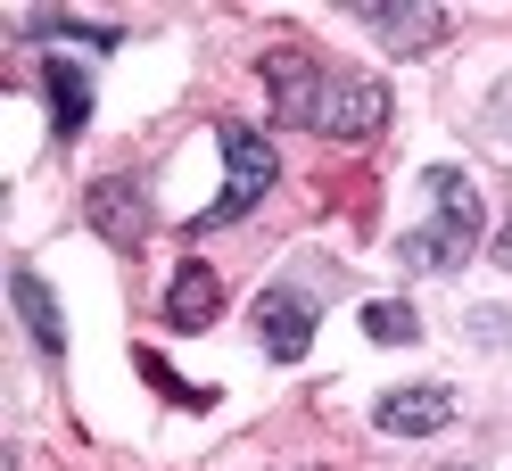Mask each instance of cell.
Returning <instances> with one entry per match:
<instances>
[{"instance_id":"cell-1","label":"cell","mask_w":512,"mask_h":471,"mask_svg":"<svg viewBox=\"0 0 512 471\" xmlns=\"http://www.w3.org/2000/svg\"><path fill=\"white\" fill-rule=\"evenodd\" d=\"M422 182H430L438 215L397 240V265H405V273H463V257L479 248V182H471L463 166H430Z\"/></svg>"},{"instance_id":"cell-2","label":"cell","mask_w":512,"mask_h":471,"mask_svg":"<svg viewBox=\"0 0 512 471\" xmlns=\"http://www.w3.org/2000/svg\"><path fill=\"white\" fill-rule=\"evenodd\" d=\"M215 141H223V199L190 215V240H199V232H223V224H240V215H248V207H265V191L281 182V149H273V133H256V124L223 116V124H215Z\"/></svg>"},{"instance_id":"cell-3","label":"cell","mask_w":512,"mask_h":471,"mask_svg":"<svg viewBox=\"0 0 512 471\" xmlns=\"http://www.w3.org/2000/svg\"><path fill=\"white\" fill-rule=\"evenodd\" d=\"M380 124H389V83L380 75H331L323 83V108H314L323 141H372Z\"/></svg>"},{"instance_id":"cell-4","label":"cell","mask_w":512,"mask_h":471,"mask_svg":"<svg viewBox=\"0 0 512 471\" xmlns=\"http://www.w3.org/2000/svg\"><path fill=\"white\" fill-rule=\"evenodd\" d=\"M83 224L100 232L108 248H141L149 240V191H141L133 174H100L83 191Z\"/></svg>"},{"instance_id":"cell-5","label":"cell","mask_w":512,"mask_h":471,"mask_svg":"<svg viewBox=\"0 0 512 471\" xmlns=\"http://www.w3.org/2000/svg\"><path fill=\"white\" fill-rule=\"evenodd\" d=\"M256 348H265L273 364H298L314 348V298L290 290V281H273V290L256 298Z\"/></svg>"},{"instance_id":"cell-6","label":"cell","mask_w":512,"mask_h":471,"mask_svg":"<svg viewBox=\"0 0 512 471\" xmlns=\"http://www.w3.org/2000/svg\"><path fill=\"white\" fill-rule=\"evenodd\" d=\"M323 67H314V50L306 42H273L265 50V91H273V108L290 116V124H314V108H323Z\"/></svg>"},{"instance_id":"cell-7","label":"cell","mask_w":512,"mask_h":471,"mask_svg":"<svg viewBox=\"0 0 512 471\" xmlns=\"http://www.w3.org/2000/svg\"><path fill=\"white\" fill-rule=\"evenodd\" d=\"M380 42H389L397 58H430L446 42V9H430V0H372V9H356Z\"/></svg>"},{"instance_id":"cell-8","label":"cell","mask_w":512,"mask_h":471,"mask_svg":"<svg viewBox=\"0 0 512 471\" xmlns=\"http://www.w3.org/2000/svg\"><path fill=\"white\" fill-rule=\"evenodd\" d=\"M455 422V389L446 381H413V389H389L372 405V430H389V438H430Z\"/></svg>"},{"instance_id":"cell-9","label":"cell","mask_w":512,"mask_h":471,"mask_svg":"<svg viewBox=\"0 0 512 471\" xmlns=\"http://www.w3.org/2000/svg\"><path fill=\"white\" fill-rule=\"evenodd\" d=\"M215 306H223V281H215V265H174V281H166V331H207L215 323Z\"/></svg>"},{"instance_id":"cell-10","label":"cell","mask_w":512,"mask_h":471,"mask_svg":"<svg viewBox=\"0 0 512 471\" xmlns=\"http://www.w3.org/2000/svg\"><path fill=\"white\" fill-rule=\"evenodd\" d=\"M9 298H17V314H25V331H34V348H42L50 364H67V323H58L50 281H42L34 265H17V273H9Z\"/></svg>"},{"instance_id":"cell-11","label":"cell","mask_w":512,"mask_h":471,"mask_svg":"<svg viewBox=\"0 0 512 471\" xmlns=\"http://www.w3.org/2000/svg\"><path fill=\"white\" fill-rule=\"evenodd\" d=\"M42 100H50V133L75 141L83 124H91V75L67 67V58H42Z\"/></svg>"},{"instance_id":"cell-12","label":"cell","mask_w":512,"mask_h":471,"mask_svg":"<svg viewBox=\"0 0 512 471\" xmlns=\"http://www.w3.org/2000/svg\"><path fill=\"white\" fill-rule=\"evenodd\" d=\"M364 331L380 339V348H413V339H422V314H413L405 298H372L364 306Z\"/></svg>"},{"instance_id":"cell-13","label":"cell","mask_w":512,"mask_h":471,"mask_svg":"<svg viewBox=\"0 0 512 471\" xmlns=\"http://www.w3.org/2000/svg\"><path fill=\"white\" fill-rule=\"evenodd\" d=\"M25 34H67V42H91V50H116V42H124L116 25H91V17H67V9H42V17H25Z\"/></svg>"},{"instance_id":"cell-14","label":"cell","mask_w":512,"mask_h":471,"mask_svg":"<svg viewBox=\"0 0 512 471\" xmlns=\"http://www.w3.org/2000/svg\"><path fill=\"white\" fill-rule=\"evenodd\" d=\"M496 265L512 273V215H504V224H496Z\"/></svg>"}]
</instances>
